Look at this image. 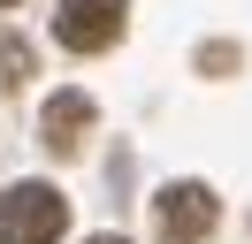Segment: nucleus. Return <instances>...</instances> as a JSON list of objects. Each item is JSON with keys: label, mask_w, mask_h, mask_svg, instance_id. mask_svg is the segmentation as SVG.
Instances as JSON below:
<instances>
[{"label": "nucleus", "mask_w": 252, "mask_h": 244, "mask_svg": "<svg viewBox=\"0 0 252 244\" xmlns=\"http://www.w3.org/2000/svg\"><path fill=\"white\" fill-rule=\"evenodd\" d=\"M69 229V198L54 183H16L0 198V244H54Z\"/></svg>", "instance_id": "1"}, {"label": "nucleus", "mask_w": 252, "mask_h": 244, "mask_svg": "<svg viewBox=\"0 0 252 244\" xmlns=\"http://www.w3.org/2000/svg\"><path fill=\"white\" fill-rule=\"evenodd\" d=\"M130 23V0H62L54 8V38L69 54H107Z\"/></svg>", "instance_id": "2"}, {"label": "nucleus", "mask_w": 252, "mask_h": 244, "mask_svg": "<svg viewBox=\"0 0 252 244\" xmlns=\"http://www.w3.org/2000/svg\"><path fill=\"white\" fill-rule=\"evenodd\" d=\"M214 221H221V206H214V191H206V183H168V191L153 198V229H160V244H199Z\"/></svg>", "instance_id": "3"}, {"label": "nucleus", "mask_w": 252, "mask_h": 244, "mask_svg": "<svg viewBox=\"0 0 252 244\" xmlns=\"http://www.w3.org/2000/svg\"><path fill=\"white\" fill-rule=\"evenodd\" d=\"M38 130H46V145H54V152H77V145H84V130H92V99H84V92H54Z\"/></svg>", "instance_id": "4"}, {"label": "nucleus", "mask_w": 252, "mask_h": 244, "mask_svg": "<svg viewBox=\"0 0 252 244\" xmlns=\"http://www.w3.org/2000/svg\"><path fill=\"white\" fill-rule=\"evenodd\" d=\"M23 76H31V46H0V84H23Z\"/></svg>", "instance_id": "5"}, {"label": "nucleus", "mask_w": 252, "mask_h": 244, "mask_svg": "<svg viewBox=\"0 0 252 244\" xmlns=\"http://www.w3.org/2000/svg\"><path fill=\"white\" fill-rule=\"evenodd\" d=\"M92 244H123V237H92Z\"/></svg>", "instance_id": "6"}, {"label": "nucleus", "mask_w": 252, "mask_h": 244, "mask_svg": "<svg viewBox=\"0 0 252 244\" xmlns=\"http://www.w3.org/2000/svg\"><path fill=\"white\" fill-rule=\"evenodd\" d=\"M0 8H8V0H0Z\"/></svg>", "instance_id": "7"}]
</instances>
